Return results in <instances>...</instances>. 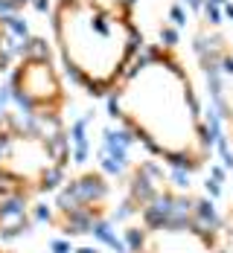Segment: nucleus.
<instances>
[{"label": "nucleus", "instance_id": "f257e3e1", "mask_svg": "<svg viewBox=\"0 0 233 253\" xmlns=\"http://www.w3.org/2000/svg\"><path fill=\"white\" fill-rule=\"evenodd\" d=\"M55 35L70 70L96 93L117 82L134 52V29L117 3L58 0Z\"/></svg>", "mask_w": 233, "mask_h": 253}, {"label": "nucleus", "instance_id": "f03ea898", "mask_svg": "<svg viewBox=\"0 0 233 253\" xmlns=\"http://www.w3.org/2000/svg\"><path fill=\"white\" fill-rule=\"evenodd\" d=\"M15 96L32 117H55L61 105V84L47 55H29L15 73Z\"/></svg>", "mask_w": 233, "mask_h": 253}]
</instances>
